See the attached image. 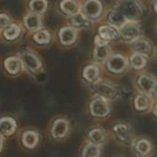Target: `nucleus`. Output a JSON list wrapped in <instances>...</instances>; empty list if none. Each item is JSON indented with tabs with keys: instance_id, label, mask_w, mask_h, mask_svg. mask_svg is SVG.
<instances>
[{
	"instance_id": "nucleus-1",
	"label": "nucleus",
	"mask_w": 157,
	"mask_h": 157,
	"mask_svg": "<svg viewBox=\"0 0 157 157\" xmlns=\"http://www.w3.org/2000/svg\"><path fill=\"white\" fill-rule=\"evenodd\" d=\"M118 11L126 18H137L142 14L140 6L134 0H121L118 6Z\"/></svg>"
},
{
	"instance_id": "nucleus-2",
	"label": "nucleus",
	"mask_w": 157,
	"mask_h": 157,
	"mask_svg": "<svg viewBox=\"0 0 157 157\" xmlns=\"http://www.w3.org/2000/svg\"><path fill=\"white\" fill-rule=\"evenodd\" d=\"M90 111L91 114L95 117H105L109 114V108L102 98H98L91 102Z\"/></svg>"
},
{
	"instance_id": "nucleus-3",
	"label": "nucleus",
	"mask_w": 157,
	"mask_h": 157,
	"mask_svg": "<svg viewBox=\"0 0 157 157\" xmlns=\"http://www.w3.org/2000/svg\"><path fill=\"white\" fill-rule=\"evenodd\" d=\"M140 34L139 27L134 23H125L121 29V35L126 41L135 40Z\"/></svg>"
},
{
	"instance_id": "nucleus-4",
	"label": "nucleus",
	"mask_w": 157,
	"mask_h": 157,
	"mask_svg": "<svg viewBox=\"0 0 157 157\" xmlns=\"http://www.w3.org/2000/svg\"><path fill=\"white\" fill-rule=\"evenodd\" d=\"M95 91L102 98L111 99L116 96V89L114 86L106 82H98L95 85Z\"/></svg>"
},
{
	"instance_id": "nucleus-5",
	"label": "nucleus",
	"mask_w": 157,
	"mask_h": 157,
	"mask_svg": "<svg viewBox=\"0 0 157 157\" xmlns=\"http://www.w3.org/2000/svg\"><path fill=\"white\" fill-rule=\"evenodd\" d=\"M69 131V123L66 120L58 119L54 121L52 129V134L54 138H63Z\"/></svg>"
},
{
	"instance_id": "nucleus-6",
	"label": "nucleus",
	"mask_w": 157,
	"mask_h": 157,
	"mask_svg": "<svg viewBox=\"0 0 157 157\" xmlns=\"http://www.w3.org/2000/svg\"><path fill=\"white\" fill-rule=\"evenodd\" d=\"M126 60L121 55H113L108 60L109 69L113 73H121L126 67Z\"/></svg>"
},
{
	"instance_id": "nucleus-7",
	"label": "nucleus",
	"mask_w": 157,
	"mask_h": 157,
	"mask_svg": "<svg viewBox=\"0 0 157 157\" xmlns=\"http://www.w3.org/2000/svg\"><path fill=\"white\" fill-rule=\"evenodd\" d=\"M101 3L98 0H87L83 7L85 14L91 17H96L101 13Z\"/></svg>"
},
{
	"instance_id": "nucleus-8",
	"label": "nucleus",
	"mask_w": 157,
	"mask_h": 157,
	"mask_svg": "<svg viewBox=\"0 0 157 157\" xmlns=\"http://www.w3.org/2000/svg\"><path fill=\"white\" fill-rule=\"evenodd\" d=\"M16 131V122L11 118L0 120V136H9Z\"/></svg>"
},
{
	"instance_id": "nucleus-9",
	"label": "nucleus",
	"mask_w": 157,
	"mask_h": 157,
	"mask_svg": "<svg viewBox=\"0 0 157 157\" xmlns=\"http://www.w3.org/2000/svg\"><path fill=\"white\" fill-rule=\"evenodd\" d=\"M22 61L24 64L31 71H36L40 67V60L30 52H25L22 54Z\"/></svg>"
},
{
	"instance_id": "nucleus-10",
	"label": "nucleus",
	"mask_w": 157,
	"mask_h": 157,
	"mask_svg": "<svg viewBox=\"0 0 157 157\" xmlns=\"http://www.w3.org/2000/svg\"><path fill=\"white\" fill-rule=\"evenodd\" d=\"M76 39V31L72 28H63L60 31V40L63 44H72Z\"/></svg>"
},
{
	"instance_id": "nucleus-11",
	"label": "nucleus",
	"mask_w": 157,
	"mask_h": 157,
	"mask_svg": "<svg viewBox=\"0 0 157 157\" xmlns=\"http://www.w3.org/2000/svg\"><path fill=\"white\" fill-rule=\"evenodd\" d=\"M39 142L38 133L33 131H27L22 135V143L27 148H34Z\"/></svg>"
},
{
	"instance_id": "nucleus-12",
	"label": "nucleus",
	"mask_w": 157,
	"mask_h": 157,
	"mask_svg": "<svg viewBox=\"0 0 157 157\" xmlns=\"http://www.w3.org/2000/svg\"><path fill=\"white\" fill-rule=\"evenodd\" d=\"M138 83H139L140 87L144 92H150V91L154 90V87H155V85L156 82L154 77L147 75H143L140 76Z\"/></svg>"
},
{
	"instance_id": "nucleus-13",
	"label": "nucleus",
	"mask_w": 157,
	"mask_h": 157,
	"mask_svg": "<svg viewBox=\"0 0 157 157\" xmlns=\"http://www.w3.org/2000/svg\"><path fill=\"white\" fill-rule=\"evenodd\" d=\"M113 131L118 139L121 142H128L131 138L130 130L124 124H117L116 126H114Z\"/></svg>"
},
{
	"instance_id": "nucleus-14",
	"label": "nucleus",
	"mask_w": 157,
	"mask_h": 157,
	"mask_svg": "<svg viewBox=\"0 0 157 157\" xmlns=\"http://www.w3.org/2000/svg\"><path fill=\"white\" fill-rule=\"evenodd\" d=\"M20 60L15 57H10L5 61V67L9 74L15 75L20 69Z\"/></svg>"
},
{
	"instance_id": "nucleus-15",
	"label": "nucleus",
	"mask_w": 157,
	"mask_h": 157,
	"mask_svg": "<svg viewBox=\"0 0 157 157\" xmlns=\"http://www.w3.org/2000/svg\"><path fill=\"white\" fill-rule=\"evenodd\" d=\"M88 137H89L90 141L92 142V144H95L97 145L103 144L106 139V135H105L104 132L100 129H94V130L90 131L88 133Z\"/></svg>"
},
{
	"instance_id": "nucleus-16",
	"label": "nucleus",
	"mask_w": 157,
	"mask_h": 157,
	"mask_svg": "<svg viewBox=\"0 0 157 157\" xmlns=\"http://www.w3.org/2000/svg\"><path fill=\"white\" fill-rule=\"evenodd\" d=\"M109 21L111 25L115 26V27H122L126 22V17L123 16L121 12L117 11H113L110 13L109 17Z\"/></svg>"
},
{
	"instance_id": "nucleus-17",
	"label": "nucleus",
	"mask_w": 157,
	"mask_h": 157,
	"mask_svg": "<svg viewBox=\"0 0 157 157\" xmlns=\"http://www.w3.org/2000/svg\"><path fill=\"white\" fill-rule=\"evenodd\" d=\"M132 48L135 50V52H137L138 53L144 54V55H148L151 52V46H150L149 42H147L146 40H136L133 43Z\"/></svg>"
},
{
	"instance_id": "nucleus-18",
	"label": "nucleus",
	"mask_w": 157,
	"mask_h": 157,
	"mask_svg": "<svg viewBox=\"0 0 157 157\" xmlns=\"http://www.w3.org/2000/svg\"><path fill=\"white\" fill-rule=\"evenodd\" d=\"M100 148L95 144H88L82 151V157H99Z\"/></svg>"
},
{
	"instance_id": "nucleus-19",
	"label": "nucleus",
	"mask_w": 157,
	"mask_h": 157,
	"mask_svg": "<svg viewBox=\"0 0 157 157\" xmlns=\"http://www.w3.org/2000/svg\"><path fill=\"white\" fill-rule=\"evenodd\" d=\"M99 35L103 40H109L116 39L118 37V32L113 28L108 26H102L99 28Z\"/></svg>"
},
{
	"instance_id": "nucleus-20",
	"label": "nucleus",
	"mask_w": 157,
	"mask_h": 157,
	"mask_svg": "<svg viewBox=\"0 0 157 157\" xmlns=\"http://www.w3.org/2000/svg\"><path fill=\"white\" fill-rule=\"evenodd\" d=\"M109 53V48L107 42L98 43L95 50V58L97 60H104L108 57Z\"/></svg>"
},
{
	"instance_id": "nucleus-21",
	"label": "nucleus",
	"mask_w": 157,
	"mask_h": 157,
	"mask_svg": "<svg viewBox=\"0 0 157 157\" xmlns=\"http://www.w3.org/2000/svg\"><path fill=\"white\" fill-rule=\"evenodd\" d=\"M25 25L29 29H38L40 26V19L36 14L28 15L25 17Z\"/></svg>"
},
{
	"instance_id": "nucleus-22",
	"label": "nucleus",
	"mask_w": 157,
	"mask_h": 157,
	"mask_svg": "<svg viewBox=\"0 0 157 157\" xmlns=\"http://www.w3.org/2000/svg\"><path fill=\"white\" fill-rule=\"evenodd\" d=\"M61 6L62 9L69 15H75L78 11V5L74 0H63Z\"/></svg>"
},
{
	"instance_id": "nucleus-23",
	"label": "nucleus",
	"mask_w": 157,
	"mask_h": 157,
	"mask_svg": "<svg viewBox=\"0 0 157 157\" xmlns=\"http://www.w3.org/2000/svg\"><path fill=\"white\" fill-rule=\"evenodd\" d=\"M98 76V69L94 66V65H88L85 68L84 70V77L89 81V82H93L95 81Z\"/></svg>"
},
{
	"instance_id": "nucleus-24",
	"label": "nucleus",
	"mask_w": 157,
	"mask_h": 157,
	"mask_svg": "<svg viewBox=\"0 0 157 157\" xmlns=\"http://www.w3.org/2000/svg\"><path fill=\"white\" fill-rule=\"evenodd\" d=\"M136 151L143 155H145L147 154H149L151 152L152 146L149 141L147 140H140L137 144H136Z\"/></svg>"
},
{
	"instance_id": "nucleus-25",
	"label": "nucleus",
	"mask_w": 157,
	"mask_h": 157,
	"mask_svg": "<svg viewBox=\"0 0 157 157\" xmlns=\"http://www.w3.org/2000/svg\"><path fill=\"white\" fill-rule=\"evenodd\" d=\"M131 63H132V65L136 68V69H140V68H143L145 63H146V59L144 57V54H141V53H135L132 56L131 58Z\"/></svg>"
},
{
	"instance_id": "nucleus-26",
	"label": "nucleus",
	"mask_w": 157,
	"mask_h": 157,
	"mask_svg": "<svg viewBox=\"0 0 157 157\" xmlns=\"http://www.w3.org/2000/svg\"><path fill=\"white\" fill-rule=\"evenodd\" d=\"M134 105L138 110H145L149 107V99L144 95H139L135 98Z\"/></svg>"
},
{
	"instance_id": "nucleus-27",
	"label": "nucleus",
	"mask_w": 157,
	"mask_h": 157,
	"mask_svg": "<svg viewBox=\"0 0 157 157\" xmlns=\"http://www.w3.org/2000/svg\"><path fill=\"white\" fill-rule=\"evenodd\" d=\"M4 34H5V36H6V39L13 40V39L17 38V35L19 34V28L17 25H15V24L9 25V26H7L6 28Z\"/></svg>"
},
{
	"instance_id": "nucleus-28",
	"label": "nucleus",
	"mask_w": 157,
	"mask_h": 157,
	"mask_svg": "<svg viewBox=\"0 0 157 157\" xmlns=\"http://www.w3.org/2000/svg\"><path fill=\"white\" fill-rule=\"evenodd\" d=\"M47 6L46 0H32L30 2V8L36 13H42Z\"/></svg>"
},
{
	"instance_id": "nucleus-29",
	"label": "nucleus",
	"mask_w": 157,
	"mask_h": 157,
	"mask_svg": "<svg viewBox=\"0 0 157 157\" xmlns=\"http://www.w3.org/2000/svg\"><path fill=\"white\" fill-rule=\"evenodd\" d=\"M72 23L76 28H83L88 25V20L82 14H76L73 17Z\"/></svg>"
},
{
	"instance_id": "nucleus-30",
	"label": "nucleus",
	"mask_w": 157,
	"mask_h": 157,
	"mask_svg": "<svg viewBox=\"0 0 157 157\" xmlns=\"http://www.w3.org/2000/svg\"><path fill=\"white\" fill-rule=\"evenodd\" d=\"M34 40L40 44L48 43L50 40V34L47 30H40L34 35Z\"/></svg>"
},
{
	"instance_id": "nucleus-31",
	"label": "nucleus",
	"mask_w": 157,
	"mask_h": 157,
	"mask_svg": "<svg viewBox=\"0 0 157 157\" xmlns=\"http://www.w3.org/2000/svg\"><path fill=\"white\" fill-rule=\"evenodd\" d=\"M8 22H9L8 17L5 14H1L0 15V29L6 27L8 25Z\"/></svg>"
},
{
	"instance_id": "nucleus-32",
	"label": "nucleus",
	"mask_w": 157,
	"mask_h": 157,
	"mask_svg": "<svg viewBox=\"0 0 157 157\" xmlns=\"http://www.w3.org/2000/svg\"><path fill=\"white\" fill-rule=\"evenodd\" d=\"M154 92H155V94L157 96V82L155 83V87H154Z\"/></svg>"
},
{
	"instance_id": "nucleus-33",
	"label": "nucleus",
	"mask_w": 157,
	"mask_h": 157,
	"mask_svg": "<svg viewBox=\"0 0 157 157\" xmlns=\"http://www.w3.org/2000/svg\"><path fill=\"white\" fill-rule=\"evenodd\" d=\"M154 113H155V115L157 117V104L155 106V108H154Z\"/></svg>"
},
{
	"instance_id": "nucleus-34",
	"label": "nucleus",
	"mask_w": 157,
	"mask_h": 157,
	"mask_svg": "<svg viewBox=\"0 0 157 157\" xmlns=\"http://www.w3.org/2000/svg\"><path fill=\"white\" fill-rule=\"evenodd\" d=\"M2 145H3V144H2V138H1V136H0V152H1V150H2Z\"/></svg>"
},
{
	"instance_id": "nucleus-35",
	"label": "nucleus",
	"mask_w": 157,
	"mask_h": 157,
	"mask_svg": "<svg viewBox=\"0 0 157 157\" xmlns=\"http://www.w3.org/2000/svg\"><path fill=\"white\" fill-rule=\"evenodd\" d=\"M155 10H156V12H157V4L155 5Z\"/></svg>"
},
{
	"instance_id": "nucleus-36",
	"label": "nucleus",
	"mask_w": 157,
	"mask_h": 157,
	"mask_svg": "<svg viewBox=\"0 0 157 157\" xmlns=\"http://www.w3.org/2000/svg\"><path fill=\"white\" fill-rule=\"evenodd\" d=\"M155 1H157V0H155Z\"/></svg>"
}]
</instances>
